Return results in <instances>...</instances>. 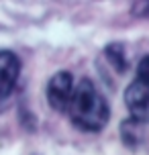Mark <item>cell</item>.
I'll return each instance as SVG.
<instances>
[{"label": "cell", "instance_id": "cell-6", "mask_svg": "<svg viewBox=\"0 0 149 155\" xmlns=\"http://www.w3.org/2000/svg\"><path fill=\"white\" fill-rule=\"evenodd\" d=\"M104 57H106L108 65L117 74H127V70H129V59H127L125 43H121V41L108 43V45L104 47Z\"/></svg>", "mask_w": 149, "mask_h": 155}, {"label": "cell", "instance_id": "cell-7", "mask_svg": "<svg viewBox=\"0 0 149 155\" xmlns=\"http://www.w3.org/2000/svg\"><path fill=\"white\" fill-rule=\"evenodd\" d=\"M137 80H141L149 86V55H145L141 61L137 63Z\"/></svg>", "mask_w": 149, "mask_h": 155}, {"label": "cell", "instance_id": "cell-8", "mask_svg": "<svg viewBox=\"0 0 149 155\" xmlns=\"http://www.w3.org/2000/svg\"><path fill=\"white\" fill-rule=\"evenodd\" d=\"M131 12H133L135 16L149 18V2H133V4H131Z\"/></svg>", "mask_w": 149, "mask_h": 155}, {"label": "cell", "instance_id": "cell-1", "mask_svg": "<svg viewBox=\"0 0 149 155\" xmlns=\"http://www.w3.org/2000/svg\"><path fill=\"white\" fill-rule=\"evenodd\" d=\"M68 116L74 127L86 133H100L108 124L110 106L92 80L82 78L76 84L68 106Z\"/></svg>", "mask_w": 149, "mask_h": 155}, {"label": "cell", "instance_id": "cell-4", "mask_svg": "<svg viewBox=\"0 0 149 155\" xmlns=\"http://www.w3.org/2000/svg\"><path fill=\"white\" fill-rule=\"evenodd\" d=\"M125 106L131 112V118L149 123V86L141 80H135L125 90Z\"/></svg>", "mask_w": 149, "mask_h": 155}, {"label": "cell", "instance_id": "cell-3", "mask_svg": "<svg viewBox=\"0 0 149 155\" xmlns=\"http://www.w3.org/2000/svg\"><path fill=\"white\" fill-rule=\"evenodd\" d=\"M21 76V59L8 49H0V104L12 96Z\"/></svg>", "mask_w": 149, "mask_h": 155}, {"label": "cell", "instance_id": "cell-2", "mask_svg": "<svg viewBox=\"0 0 149 155\" xmlns=\"http://www.w3.org/2000/svg\"><path fill=\"white\" fill-rule=\"evenodd\" d=\"M74 76L70 71H57L49 78L45 94H47V102L55 112H68L71 94H74Z\"/></svg>", "mask_w": 149, "mask_h": 155}, {"label": "cell", "instance_id": "cell-5", "mask_svg": "<svg viewBox=\"0 0 149 155\" xmlns=\"http://www.w3.org/2000/svg\"><path fill=\"white\" fill-rule=\"evenodd\" d=\"M149 123H141V120H135V118H125L118 131H121V139L129 149H137L145 141V129Z\"/></svg>", "mask_w": 149, "mask_h": 155}]
</instances>
